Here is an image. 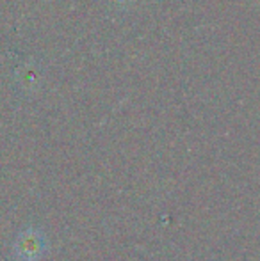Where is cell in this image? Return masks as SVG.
Listing matches in <instances>:
<instances>
[{
	"instance_id": "obj_1",
	"label": "cell",
	"mask_w": 260,
	"mask_h": 261,
	"mask_svg": "<svg viewBox=\"0 0 260 261\" xmlns=\"http://www.w3.org/2000/svg\"><path fill=\"white\" fill-rule=\"evenodd\" d=\"M18 254L21 258H25V261H32L41 256L43 251V237L36 231H31V233H23L18 238Z\"/></svg>"
}]
</instances>
